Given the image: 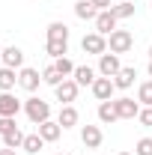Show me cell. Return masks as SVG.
Masks as SVG:
<instances>
[{
    "mask_svg": "<svg viewBox=\"0 0 152 155\" xmlns=\"http://www.w3.org/2000/svg\"><path fill=\"white\" fill-rule=\"evenodd\" d=\"M24 114H27V119H30L33 125H39V122L51 119V104H48L45 98H36V96H30L27 101H24Z\"/></svg>",
    "mask_w": 152,
    "mask_h": 155,
    "instance_id": "cell-1",
    "label": "cell"
},
{
    "mask_svg": "<svg viewBox=\"0 0 152 155\" xmlns=\"http://www.w3.org/2000/svg\"><path fill=\"white\" fill-rule=\"evenodd\" d=\"M107 48H111V54H128L134 48V36L128 30H119V27H116L114 33L107 36Z\"/></svg>",
    "mask_w": 152,
    "mask_h": 155,
    "instance_id": "cell-2",
    "label": "cell"
},
{
    "mask_svg": "<svg viewBox=\"0 0 152 155\" xmlns=\"http://www.w3.org/2000/svg\"><path fill=\"white\" fill-rule=\"evenodd\" d=\"M81 51L84 54H95V57H101V54H107V36H101V33H87V36L81 39Z\"/></svg>",
    "mask_w": 152,
    "mask_h": 155,
    "instance_id": "cell-3",
    "label": "cell"
},
{
    "mask_svg": "<svg viewBox=\"0 0 152 155\" xmlns=\"http://www.w3.org/2000/svg\"><path fill=\"white\" fill-rule=\"evenodd\" d=\"M39 84H45V81H42V75H39L36 69H30V66L18 69V87L24 90V93H36Z\"/></svg>",
    "mask_w": 152,
    "mask_h": 155,
    "instance_id": "cell-4",
    "label": "cell"
},
{
    "mask_svg": "<svg viewBox=\"0 0 152 155\" xmlns=\"http://www.w3.org/2000/svg\"><path fill=\"white\" fill-rule=\"evenodd\" d=\"M78 90H81V87L75 84V78H66L63 84H57V87H54V96H57L60 104H72V101L78 98Z\"/></svg>",
    "mask_w": 152,
    "mask_h": 155,
    "instance_id": "cell-5",
    "label": "cell"
},
{
    "mask_svg": "<svg viewBox=\"0 0 152 155\" xmlns=\"http://www.w3.org/2000/svg\"><path fill=\"white\" fill-rule=\"evenodd\" d=\"M90 90H93V96L98 98V101H111L114 93H116V84H114V78H101V75H98Z\"/></svg>",
    "mask_w": 152,
    "mask_h": 155,
    "instance_id": "cell-6",
    "label": "cell"
},
{
    "mask_svg": "<svg viewBox=\"0 0 152 155\" xmlns=\"http://www.w3.org/2000/svg\"><path fill=\"white\" fill-rule=\"evenodd\" d=\"M114 107H116V114H119V119H137V114H140V101H134L128 96L114 98Z\"/></svg>",
    "mask_w": 152,
    "mask_h": 155,
    "instance_id": "cell-7",
    "label": "cell"
},
{
    "mask_svg": "<svg viewBox=\"0 0 152 155\" xmlns=\"http://www.w3.org/2000/svg\"><path fill=\"white\" fill-rule=\"evenodd\" d=\"M119 69H122L119 54H101V57H98V75L101 78H116Z\"/></svg>",
    "mask_w": 152,
    "mask_h": 155,
    "instance_id": "cell-8",
    "label": "cell"
},
{
    "mask_svg": "<svg viewBox=\"0 0 152 155\" xmlns=\"http://www.w3.org/2000/svg\"><path fill=\"white\" fill-rule=\"evenodd\" d=\"M95 24V33H101V36H111L116 30V24H119V18H116L111 9H104V12H98V18L93 21Z\"/></svg>",
    "mask_w": 152,
    "mask_h": 155,
    "instance_id": "cell-9",
    "label": "cell"
},
{
    "mask_svg": "<svg viewBox=\"0 0 152 155\" xmlns=\"http://www.w3.org/2000/svg\"><path fill=\"white\" fill-rule=\"evenodd\" d=\"M101 140H104V134H101L98 125H81V143H84L87 149H98Z\"/></svg>",
    "mask_w": 152,
    "mask_h": 155,
    "instance_id": "cell-10",
    "label": "cell"
},
{
    "mask_svg": "<svg viewBox=\"0 0 152 155\" xmlns=\"http://www.w3.org/2000/svg\"><path fill=\"white\" fill-rule=\"evenodd\" d=\"M18 110H24L21 98H15L12 93H0V116H18Z\"/></svg>",
    "mask_w": 152,
    "mask_h": 155,
    "instance_id": "cell-11",
    "label": "cell"
},
{
    "mask_svg": "<svg viewBox=\"0 0 152 155\" xmlns=\"http://www.w3.org/2000/svg\"><path fill=\"white\" fill-rule=\"evenodd\" d=\"M36 131L42 134L45 143H54V140H60V134H63V125L54 122V119H45V122H39V125H36Z\"/></svg>",
    "mask_w": 152,
    "mask_h": 155,
    "instance_id": "cell-12",
    "label": "cell"
},
{
    "mask_svg": "<svg viewBox=\"0 0 152 155\" xmlns=\"http://www.w3.org/2000/svg\"><path fill=\"white\" fill-rule=\"evenodd\" d=\"M3 66H9V69H24V51H21L18 45H9V48H3Z\"/></svg>",
    "mask_w": 152,
    "mask_h": 155,
    "instance_id": "cell-13",
    "label": "cell"
},
{
    "mask_svg": "<svg viewBox=\"0 0 152 155\" xmlns=\"http://www.w3.org/2000/svg\"><path fill=\"white\" fill-rule=\"evenodd\" d=\"M75 84L78 87H93L95 78H98V69H93V66H75Z\"/></svg>",
    "mask_w": 152,
    "mask_h": 155,
    "instance_id": "cell-14",
    "label": "cell"
},
{
    "mask_svg": "<svg viewBox=\"0 0 152 155\" xmlns=\"http://www.w3.org/2000/svg\"><path fill=\"white\" fill-rule=\"evenodd\" d=\"M78 119H81V116H78L75 104H60L57 122H60V125H63V131H66V128H75V125H78Z\"/></svg>",
    "mask_w": 152,
    "mask_h": 155,
    "instance_id": "cell-15",
    "label": "cell"
},
{
    "mask_svg": "<svg viewBox=\"0 0 152 155\" xmlns=\"http://www.w3.org/2000/svg\"><path fill=\"white\" fill-rule=\"evenodd\" d=\"M18 87V69L0 66V93H12Z\"/></svg>",
    "mask_w": 152,
    "mask_h": 155,
    "instance_id": "cell-16",
    "label": "cell"
},
{
    "mask_svg": "<svg viewBox=\"0 0 152 155\" xmlns=\"http://www.w3.org/2000/svg\"><path fill=\"white\" fill-rule=\"evenodd\" d=\"M98 122H101V125L119 122V114H116V107H114V98H111V101H98Z\"/></svg>",
    "mask_w": 152,
    "mask_h": 155,
    "instance_id": "cell-17",
    "label": "cell"
},
{
    "mask_svg": "<svg viewBox=\"0 0 152 155\" xmlns=\"http://www.w3.org/2000/svg\"><path fill=\"white\" fill-rule=\"evenodd\" d=\"M134 78H137V69H134V66H122L119 75L114 78L116 90H131V87H134Z\"/></svg>",
    "mask_w": 152,
    "mask_h": 155,
    "instance_id": "cell-18",
    "label": "cell"
},
{
    "mask_svg": "<svg viewBox=\"0 0 152 155\" xmlns=\"http://www.w3.org/2000/svg\"><path fill=\"white\" fill-rule=\"evenodd\" d=\"M3 146H9V149H21V146H24V131H21L18 125H12V128H6V131H3Z\"/></svg>",
    "mask_w": 152,
    "mask_h": 155,
    "instance_id": "cell-19",
    "label": "cell"
},
{
    "mask_svg": "<svg viewBox=\"0 0 152 155\" xmlns=\"http://www.w3.org/2000/svg\"><path fill=\"white\" fill-rule=\"evenodd\" d=\"M45 54L51 60H60L69 54V42H63V39H45Z\"/></svg>",
    "mask_w": 152,
    "mask_h": 155,
    "instance_id": "cell-20",
    "label": "cell"
},
{
    "mask_svg": "<svg viewBox=\"0 0 152 155\" xmlns=\"http://www.w3.org/2000/svg\"><path fill=\"white\" fill-rule=\"evenodd\" d=\"M75 18H81V21H95L98 18V9L93 6V0H78L75 3Z\"/></svg>",
    "mask_w": 152,
    "mask_h": 155,
    "instance_id": "cell-21",
    "label": "cell"
},
{
    "mask_svg": "<svg viewBox=\"0 0 152 155\" xmlns=\"http://www.w3.org/2000/svg\"><path fill=\"white\" fill-rule=\"evenodd\" d=\"M21 149H24V152H30V155H36V152H42V149H45V140H42V134H27L24 137V146H21Z\"/></svg>",
    "mask_w": 152,
    "mask_h": 155,
    "instance_id": "cell-22",
    "label": "cell"
},
{
    "mask_svg": "<svg viewBox=\"0 0 152 155\" xmlns=\"http://www.w3.org/2000/svg\"><path fill=\"white\" fill-rule=\"evenodd\" d=\"M42 81H45L48 87H57V84H63L66 78H63V75L57 72V66H54V63H48V66L42 69Z\"/></svg>",
    "mask_w": 152,
    "mask_h": 155,
    "instance_id": "cell-23",
    "label": "cell"
},
{
    "mask_svg": "<svg viewBox=\"0 0 152 155\" xmlns=\"http://www.w3.org/2000/svg\"><path fill=\"white\" fill-rule=\"evenodd\" d=\"M111 12H114L119 21L134 18V3H128V0H122V3H114V6H111Z\"/></svg>",
    "mask_w": 152,
    "mask_h": 155,
    "instance_id": "cell-24",
    "label": "cell"
},
{
    "mask_svg": "<svg viewBox=\"0 0 152 155\" xmlns=\"http://www.w3.org/2000/svg\"><path fill=\"white\" fill-rule=\"evenodd\" d=\"M48 39H63V42H69V27H66L63 21H51V24H48Z\"/></svg>",
    "mask_w": 152,
    "mask_h": 155,
    "instance_id": "cell-25",
    "label": "cell"
},
{
    "mask_svg": "<svg viewBox=\"0 0 152 155\" xmlns=\"http://www.w3.org/2000/svg\"><path fill=\"white\" fill-rule=\"evenodd\" d=\"M137 101H140L143 107H152V78L137 87Z\"/></svg>",
    "mask_w": 152,
    "mask_h": 155,
    "instance_id": "cell-26",
    "label": "cell"
},
{
    "mask_svg": "<svg viewBox=\"0 0 152 155\" xmlns=\"http://www.w3.org/2000/svg\"><path fill=\"white\" fill-rule=\"evenodd\" d=\"M54 66H57V72H60L63 78H72V75H75V63H72L69 57H60V60H54Z\"/></svg>",
    "mask_w": 152,
    "mask_h": 155,
    "instance_id": "cell-27",
    "label": "cell"
},
{
    "mask_svg": "<svg viewBox=\"0 0 152 155\" xmlns=\"http://www.w3.org/2000/svg\"><path fill=\"white\" fill-rule=\"evenodd\" d=\"M134 155H152V137H140L134 143Z\"/></svg>",
    "mask_w": 152,
    "mask_h": 155,
    "instance_id": "cell-28",
    "label": "cell"
},
{
    "mask_svg": "<svg viewBox=\"0 0 152 155\" xmlns=\"http://www.w3.org/2000/svg\"><path fill=\"white\" fill-rule=\"evenodd\" d=\"M137 122H140L143 128H152V107H140V114H137Z\"/></svg>",
    "mask_w": 152,
    "mask_h": 155,
    "instance_id": "cell-29",
    "label": "cell"
},
{
    "mask_svg": "<svg viewBox=\"0 0 152 155\" xmlns=\"http://www.w3.org/2000/svg\"><path fill=\"white\" fill-rule=\"evenodd\" d=\"M93 6L98 9V12H104V9H111V6H114V0H93Z\"/></svg>",
    "mask_w": 152,
    "mask_h": 155,
    "instance_id": "cell-30",
    "label": "cell"
},
{
    "mask_svg": "<svg viewBox=\"0 0 152 155\" xmlns=\"http://www.w3.org/2000/svg\"><path fill=\"white\" fill-rule=\"evenodd\" d=\"M0 155H18V152H15V149H9V146H3V149H0Z\"/></svg>",
    "mask_w": 152,
    "mask_h": 155,
    "instance_id": "cell-31",
    "label": "cell"
},
{
    "mask_svg": "<svg viewBox=\"0 0 152 155\" xmlns=\"http://www.w3.org/2000/svg\"><path fill=\"white\" fill-rule=\"evenodd\" d=\"M146 72H149V78H152V60H149V66H146Z\"/></svg>",
    "mask_w": 152,
    "mask_h": 155,
    "instance_id": "cell-32",
    "label": "cell"
},
{
    "mask_svg": "<svg viewBox=\"0 0 152 155\" xmlns=\"http://www.w3.org/2000/svg\"><path fill=\"white\" fill-rule=\"evenodd\" d=\"M149 60H152V45H149Z\"/></svg>",
    "mask_w": 152,
    "mask_h": 155,
    "instance_id": "cell-33",
    "label": "cell"
},
{
    "mask_svg": "<svg viewBox=\"0 0 152 155\" xmlns=\"http://www.w3.org/2000/svg\"><path fill=\"white\" fill-rule=\"evenodd\" d=\"M119 155H131V152H119Z\"/></svg>",
    "mask_w": 152,
    "mask_h": 155,
    "instance_id": "cell-34",
    "label": "cell"
},
{
    "mask_svg": "<svg viewBox=\"0 0 152 155\" xmlns=\"http://www.w3.org/2000/svg\"><path fill=\"white\" fill-rule=\"evenodd\" d=\"M0 54H3V45H0Z\"/></svg>",
    "mask_w": 152,
    "mask_h": 155,
    "instance_id": "cell-35",
    "label": "cell"
},
{
    "mask_svg": "<svg viewBox=\"0 0 152 155\" xmlns=\"http://www.w3.org/2000/svg\"><path fill=\"white\" fill-rule=\"evenodd\" d=\"M57 155H66V152H57Z\"/></svg>",
    "mask_w": 152,
    "mask_h": 155,
    "instance_id": "cell-36",
    "label": "cell"
},
{
    "mask_svg": "<svg viewBox=\"0 0 152 155\" xmlns=\"http://www.w3.org/2000/svg\"><path fill=\"white\" fill-rule=\"evenodd\" d=\"M149 6H152V0H149Z\"/></svg>",
    "mask_w": 152,
    "mask_h": 155,
    "instance_id": "cell-37",
    "label": "cell"
}]
</instances>
